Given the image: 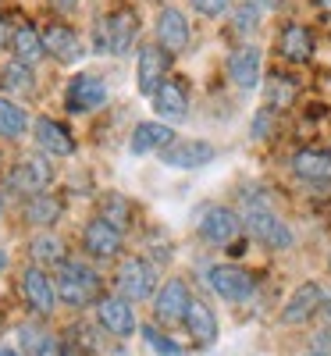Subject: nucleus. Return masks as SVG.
<instances>
[{
  "label": "nucleus",
  "instance_id": "obj_1",
  "mask_svg": "<svg viewBox=\"0 0 331 356\" xmlns=\"http://www.w3.org/2000/svg\"><path fill=\"white\" fill-rule=\"evenodd\" d=\"M243 225L253 239L267 250H289L292 246V228L275 214V207L267 203V196H243Z\"/></svg>",
  "mask_w": 331,
  "mask_h": 356
},
{
  "label": "nucleus",
  "instance_id": "obj_2",
  "mask_svg": "<svg viewBox=\"0 0 331 356\" xmlns=\"http://www.w3.org/2000/svg\"><path fill=\"white\" fill-rule=\"evenodd\" d=\"M54 289H57V300L65 307H75V310L104 300L100 296V275L86 260H72V257L57 267V285Z\"/></svg>",
  "mask_w": 331,
  "mask_h": 356
},
{
  "label": "nucleus",
  "instance_id": "obj_3",
  "mask_svg": "<svg viewBox=\"0 0 331 356\" xmlns=\"http://www.w3.org/2000/svg\"><path fill=\"white\" fill-rule=\"evenodd\" d=\"M136 33H139L136 11H132V8H114V11H107V15L93 25V47H97L100 54L122 57V54L132 50Z\"/></svg>",
  "mask_w": 331,
  "mask_h": 356
},
{
  "label": "nucleus",
  "instance_id": "obj_4",
  "mask_svg": "<svg viewBox=\"0 0 331 356\" xmlns=\"http://www.w3.org/2000/svg\"><path fill=\"white\" fill-rule=\"evenodd\" d=\"M157 267L143 257H125L118 267V296H125L129 303H146L157 296Z\"/></svg>",
  "mask_w": 331,
  "mask_h": 356
},
{
  "label": "nucleus",
  "instance_id": "obj_5",
  "mask_svg": "<svg viewBox=\"0 0 331 356\" xmlns=\"http://www.w3.org/2000/svg\"><path fill=\"white\" fill-rule=\"evenodd\" d=\"M207 282L225 303H246L253 296V289H257V278L239 264H214L207 271Z\"/></svg>",
  "mask_w": 331,
  "mask_h": 356
},
{
  "label": "nucleus",
  "instance_id": "obj_6",
  "mask_svg": "<svg viewBox=\"0 0 331 356\" xmlns=\"http://www.w3.org/2000/svg\"><path fill=\"white\" fill-rule=\"evenodd\" d=\"M193 307L189 285L182 278H168L161 282L157 296H154V317L164 324V328H175V324H186V314Z\"/></svg>",
  "mask_w": 331,
  "mask_h": 356
},
{
  "label": "nucleus",
  "instance_id": "obj_7",
  "mask_svg": "<svg viewBox=\"0 0 331 356\" xmlns=\"http://www.w3.org/2000/svg\"><path fill=\"white\" fill-rule=\"evenodd\" d=\"M239 232H243V214L232 211V207H225V203H210L203 211V218H200V235L207 243H214V246L235 243Z\"/></svg>",
  "mask_w": 331,
  "mask_h": 356
},
{
  "label": "nucleus",
  "instance_id": "obj_8",
  "mask_svg": "<svg viewBox=\"0 0 331 356\" xmlns=\"http://www.w3.org/2000/svg\"><path fill=\"white\" fill-rule=\"evenodd\" d=\"M168 68H171V54L161 50L157 43H143L139 61H136V86L143 97H154L157 89L168 82Z\"/></svg>",
  "mask_w": 331,
  "mask_h": 356
},
{
  "label": "nucleus",
  "instance_id": "obj_9",
  "mask_svg": "<svg viewBox=\"0 0 331 356\" xmlns=\"http://www.w3.org/2000/svg\"><path fill=\"white\" fill-rule=\"evenodd\" d=\"M18 289L25 296L29 310H36L40 317H50L57 310V289H54V278L43 271V267H25L22 278H18Z\"/></svg>",
  "mask_w": 331,
  "mask_h": 356
},
{
  "label": "nucleus",
  "instance_id": "obj_10",
  "mask_svg": "<svg viewBox=\"0 0 331 356\" xmlns=\"http://www.w3.org/2000/svg\"><path fill=\"white\" fill-rule=\"evenodd\" d=\"M107 104V86L100 75H75L65 89V107L72 114H89V111H97Z\"/></svg>",
  "mask_w": 331,
  "mask_h": 356
},
{
  "label": "nucleus",
  "instance_id": "obj_11",
  "mask_svg": "<svg viewBox=\"0 0 331 356\" xmlns=\"http://www.w3.org/2000/svg\"><path fill=\"white\" fill-rule=\"evenodd\" d=\"M324 296H328V289H324L321 282H303V285H299L289 300H285V307H282V324H307L314 314L324 310Z\"/></svg>",
  "mask_w": 331,
  "mask_h": 356
},
{
  "label": "nucleus",
  "instance_id": "obj_12",
  "mask_svg": "<svg viewBox=\"0 0 331 356\" xmlns=\"http://www.w3.org/2000/svg\"><path fill=\"white\" fill-rule=\"evenodd\" d=\"M154 36H157V47L168 50L171 57H175V54H182V50L189 47V40H193L189 22H186V15L178 11V8H161V11H157Z\"/></svg>",
  "mask_w": 331,
  "mask_h": 356
},
{
  "label": "nucleus",
  "instance_id": "obj_13",
  "mask_svg": "<svg viewBox=\"0 0 331 356\" xmlns=\"http://www.w3.org/2000/svg\"><path fill=\"white\" fill-rule=\"evenodd\" d=\"M97 321L100 328L114 339H129L136 335V314H132V303L125 296H104L97 303Z\"/></svg>",
  "mask_w": 331,
  "mask_h": 356
},
{
  "label": "nucleus",
  "instance_id": "obj_14",
  "mask_svg": "<svg viewBox=\"0 0 331 356\" xmlns=\"http://www.w3.org/2000/svg\"><path fill=\"white\" fill-rule=\"evenodd\" d=\"M154 111H157V122H168V125H178L189 118V89L182 79H168L154 97Z\"/></svg>",
  "mask_w": 331,
  "mask_h": 356
},
{
  "label": "nucleus",
  "instance_id": "obj_15",
  "mask_svg": "<svg viewBox=\"0 0 331 356\" xmlns=\"http://www.w3.org/2000/svg\"><path fill=\"white\" fill-rule=\"evenodd\" d=\"M50 182H54V168H50L47 157H40V154L22 157V161L15 164V171H11V189H18V193H25V196H40Z\"/></svg>",
  "mask_w": 331,
  "mask_h": 356
},
{
  "label": "nucleus",
  "instance_id": "obj_16",
  "mask_svg": "<svg viewBox=\"0 0 331 356\" xmlns=\"http://www.w3.org/2000/svg\"><path fill=\"white\" fill-rule=\"evenodd\" d=\"M82 250L97 260H114L122 253V228L104 221V218H93L82 232Z\"/></svg>",
  "mask_w": 331,
  "mask_h": 356
},
{
  "label": "nucleus",
  "instance_id": "obj_17",
  "mask_svg": "<svg viewBox=\"0 0 331 356\" xmlns=\"http://www.w3.org/2000/svg\"><path fill=\"white\" fill-rule=\"evenodd\" d=\"M260 72H264V54L260 47L253 43H243V47H235L228 54V79L239 86V89H257L260 86Z\"/></svg>",
  "mask_w": 331,
  "mask_h": 356
},
{
  "label": "nucleus",
  "instance_id": "obj_18",
  "mask_svg": "<svg viewBox=\"0 0 331 356\" xmlns=\"http://www.w3.org/2000/svg\"><path fill=\"white\" fill-rule=\"evenodd\" d=\"M214 146H210L207 139H175L168 150L161 154V161L168 164V168H178V171H196V168H203V164H210L214 161Z\"/></svg>",
  "mask_w": 331,
  "mask_h": 356
},
{
  "label": "nucleus",
  "instance_id": "obj_19",
  "mask_svg": "<svg viewBox=\"0 0 331 356\" xmlns=\"http://www.w3.org/2000/svg\"><path fill=\"white\" fill-rule=\"evenodd\" d=\"M292 175L307 186H331V150H317V146H307V150L292 154Z\"/></svg>",
  "mask_w": 331,
  "mask_h": 356
},
{
  "label": "nucleus",
  "instance_id": "obj_20",
  "mask_svg": "<svg viewBox=\"0 0 331 356\" xmlns=\"http://www.w3.org/2000/svg\"><path fill=\"white\" fill-rule=\"evenodd\" d=\"M43 33V47H47V57H54L57 65H75V61H82V40L72 33L68 25H61V22H50V25H43L40 29Z\"/></svg>",
  "mask_w": 331,
  "mask_h": 356
},
{
  "label": "nucleus",
  "instance_id": "obj_21",
  "mask_svg": "<svg viewBox=\"0 0 331 356\" xmlns=\"http://www.w3.org/2000/svg\"><path fill=\"white\" fill-rule=\"evenodd\" d=\"M317 43H314V33L303 25V22H289L282 33H278V54L285 57L289 65H307L314 57Z\"/></svg>",
  "mask_w": 331,
  "mask_h": 356
},
{
  "label": "nucleus",
  "instance_id": "obj_22",
  "mask_svg": "<svg viewBox=\"0 0 331 356\" xmlns=\"http://www.w3.org/2000/svg\"><path fill=\"white\" fill-rule=\"evenodd\" d=\"M33 139H36V146H40L47 157H72V154H75L72 132H68L61 122H54V118H36Z\"/></svg>",
  "mask_w": 331,
  "mask_h": 356
},
{
  "label": "nucleus",
  "instance_id": "obj_23",
  "mask_svg": "<svg viewBox=\"0 0 331 356\" xmlns=\"http://www.w3.org/2000/svg\"><path fill=\"white\" fill-rule=\"evenodd\" d=\"M171 143H175V132L168 122H139L129 139V150L136 157H146V154H164Z\"/></svg>",
  "mask_w": 331,
  "mask_h": 356
},
{
  "label": "nucleus",
  "instance_id": "obj_24",
  "mask_svg": "<svg viewBox=\"0 0 331 356\" xmlns=\"http://www.w3.org/2000/svg\"><path fill=\"white\" fill-rule=\"evenodd\" d=\"M18 342H22L25 356H75L65 339H57V335L36 328V324H22V328H18Z\"/></svg>",
  "mask_w": 331,
  "mask_h": 356
},
{
  "label": "nucleus",
  "instance_id": "obj_25",
  "mask_svg": "<svg viewBox=\"0 0 331 356\" xmlns=\"http://www.w3.org/2000/svg\"><path fill=\"white\" fill-rule=\"evenodd\" d=\"M186 332L193 335L196 349H210L218 342V314L210 310L203 300H193V307L186 314Z\"/></svg>",
  "mask_w": 331,
  "mask_h": 356
},
{
  "label": "nucleus",
  "instance_id": "obj_26",
  "mask_svg": "<svg viewBox=\"0 0 331 356\" xmlns=\"http://www.w3.org/2000/svg\"><path fill=\"white\" fill-rule=\"evenodd\" d=\"M0 89H4V97H29V93H36V72H33V65L8 61L4 68H0Z\"/></svg>",
  "mask_w": 331,
  "mask_h": 356
},
{
  "label": "nucleus",
  "instance_id": "obj_27",
  "mask_svg": "<svg viewBox=\"0 0 331 356\" xmlns=\"http://www.w3.org/2000/svg\"><path fill=\"white\" fill-rule=\"evenodd\" d=\"M11 50H15V61H25V65H36L47 57V47H43V33L33 25V22H25L15 29V40H11Z\"/></svg>",
  "mask_w": 331,
  "mask_h": 356
},
{
  "label": "nucleus",
  "instance_id": "obj_28",
  "mask_svg": "<svg viewBox=\"0 0 331 356\" xmlns=\"http://www.w3.org/2000/svg\"><path fill=\"white\" fill-rule=\"evenodd\" d=\"M22 218L29 225H36V228H50V225H57V218H61V200L50 196V193L29 196L25 207H22Z\"/></svg>",
  "mask_w": 331,
  "mask_h": 356
},
{
  "label": "nucleus",
  "instance_id": "obj_29",
  "mask_svg": "<svg viewBox=\"0 0 331 356\" xmlns=\"http://www.w3.org/2000/svg\"><path fill=\"white\" fill-rule=\"evenodd\" d=\"M29 253H33V260H36V267H61L68 257H65V243L57 239L54 232H40L33 243H29Z\"/></svg>",
  "mask_w": 331,
  "mask_h": 356
},
{
  "label": "nucleus",
  "instance_id": "obj_30",
  "mask_svg": "<svg viewBox=\"0 0 331 356\" xmlns=\"http://www.w3.org/2000/svg\"><path fill=\"white\" fill-rule=\"evenodd\" d=\"M29 132V114L18 107V100L0 93V139H22Z\"/></svg>",
  "mask_w": 331,
  "mask_h": 356
},
{
  "label": "nucleus",
  "instance_id": "obj_31",
  "mask_svg": "<svg viewBox=\"0 0 331 356\" xmlns=\"http://www.w3.org/2000/svg\"><path fill=\"white\" fill-rule=\"evenodd\" d=\"M129 200L122 196V193H107L104 200H100V218L104 221H111V225H118V228H125L129 225Z\"/></svg>",
  "mask_w": 331,
  "mask_h": 356
},
{
  "label": "nucleus",
  "instance_id": "obj_32",
  "mask_svg": "<svg viewBox=\"0 0 331 356\" xmlns=\"http://www.w3.org/2000/svg\"><path fill=\"white\" fill-rule=\"evenodd\" d=\"M143 342L154 349L157 356H186V349L178 346L171 335H164L161 328H154V324H143Z\"/></svg>",
  "mask_w": 331,
  "mask_h": 356
},
{
  "label": "nucleus",
  "instance_id": "obj_33",
  "mask_svg": "<svg viewBox=\"0 0 331 356\" xmlns=\"http://www.w3.org/2000/svg\"><path fill=\"white\" fill-rule=\"evenodd\" d=\"M260 8L257 4H250V0H243L235 11H232V33H239V36H250V33H257V25H260Z\"/></svg>",
  "mask_w": 331,
  "mask_h": 356
},
{
  "label": "nucleus",
  "instance_id": "obj_34",
  "mask_svg": "<svg viewBox=\"0 0 331 356\" xmlns=\"http://www.w3.org/2000/svg\"><path fill=\"white\" fill-rule=\"evenodd\" d=\"M296 97V82L289 75H271V89H267V107L271 111H278L285 107L289 100Z\"/></svg>",
  "mask_w": 331,
  "mask_h": 356
},
{
  "label": "nucleus",
  "instance_id": "obj_35",
  "mask_svg": "<svg viewBox=\"0 0 331 356\" xmlns=\"http://www.w3.org/2000/svg\"><path fill=\"white\" fill-rule=\"evenodd\" d=\"M193 11L203 15V18H221L228 11V0H189Z\"/></svg>",
  "mask_w": 331,
  "mask_h": 356
},
{
  "label": "nucleus",
  "instance_id": "obj_36",
  "mask_svg": "<svg viewBox=\"0 0 331 356\" xmlns=\"http://www.w3.org/2000/svg\"><path fill=\"white\" fill-rule=\"evenodd\" d=\"M267 129H271V107L253 118V139H267Z\"/></svg>",
  "mask_w": 331,
  "mask_h": 356
},
{
  "label": "nucleus",
  "instance_id": "obj_37",
  "mask_svg": "<svg viewBox=\"0 0 331 356\" xmlns=\"http://www.w3.org/2000/svg\"><path fill=\"white\" fill-rule=\"evenodd\" d=\"M310 353H314V356H331V328L321 332V335L310 342Z\"/></svg>",
  "mask_w": 331,
  "mask_h": 356
},
{
  "label": "nucleus",
  "instance_id": "obj_38",
  "mask_svg": "<svg viewBox=\"0 0 331 356\" xmlns=\"http://www.w3.org/2000/svg\"><path fill=\"white\" fill-rule=\"evenodd\" d=\"M11 40H15V29H11L4 18H0V50H4V47H11Z\"/></svg>",
  "mask_w": 331,
  "mask_h": 356
},
{
  "label": "nucleus",
  "instance_id": "obj_39",
  "mask_svg": "<svg viewBox=\"0 0 331 356\" xmlns=\"http://www.w3.org/2000/svg\"><path fill=\"white\" fill-rule=\"evenodd\" d=\"M50 8H54V11H65V15H68V11H75V8H79V0H50Z\"/></svg>",
  "mask_w": 331,
  "mask_h": 356
},
{
  "label": "nucleus",
  "instance_id": "obj_40",
  "mask_svg": "<svg viewBox=\"0 0 331 356\" xmlns=\"http://www.w3.org/2000/svg\"><path fill=\"white\" fill-rule=\"evenodd\" d=\"M314 4H317V8L324 11V15H331V0H314Z\"/></svg>",
  "mask_w": 331,
  "mask_h": 356
},
{
  "label": "nucleus",
  "instance_id": "obj_41",
  "mask_svg": "<svg viewBox=\"0 0 331 356\" xmlns=\"http://www.w3.org/2000/svg\"><path fill=\"white\" fill-rule=\"evenodd\" d=\"M324 314H328V321H331V292L324 296Z\"/></svg>",
  "mask_w": 331,
  "mask_h": 356
},
{
  "label": "nucleus",
  "instance_id": "obj_42",
  "mask_svg": "<svg viewBox=\"0 0 331 356\" xmlns=\"http://www.w3.org/2000/svg\"><path fill=\"white\" fill-rule=\"evenodd\" d=\"M0 356H22L18 349H0Z\"/></svg>",
  "mask_w": 331,
  "mask_h": 356
},
{
  "label": "nucleus",
  "instance_id": "obj_43",
  "mask_svg": "<svg viewBox=\"0 0 331 356\" xmlns=\"http://www.w3.org/2000/svg\"><path fill=\"white\" fill-rule=\"evenodd\" d=\"M4 264H8V253H4V250H0V267H4Z\"/></svg>",
  "mask_w": 331,
  "mask_h": 356
},
{
  "label": "nucleus",
  "instance_id": "obj_44",
  "mask_svg": "<svg viewBox=\"0 0 331 356\" xmlns=\"http://www.w3.org/2000/svg\"><path fill=\"white\" fill-rule=\"evenodd\" d=\"M328 267H331V257H328Z\"/></svg>",
  "mask_w": 331,
  "mask_h": 356
},
{
  "label": "nucleus",
  "instance_id": "obj_45",
  "mask_svg": "<svg viewBox=\"0 0 331 356\" xmlns=\"http://www.w3.org/2000/svg\"><path fill=\"white\" fill-rule=\"evenodd\" d=\"M0 211H4V203H0Z\"/></svg>",
  "mask_w": 331,
  "mask_h": 356
},
{
  "label": "nucleus",
  "instance_id": "obj_46",
  "mask_svg": "<svg viewBox=\"0 0 331 356\" xmlns=\"http://www.w3.org/2000/svg\"><path fill=\"white\" fill-rule=\"evenodd\" d=\"M307 356H314V353H307Z\"/></svg>",
  "mask_w": 331,
  "mask_h": 356
}]
</instances>
